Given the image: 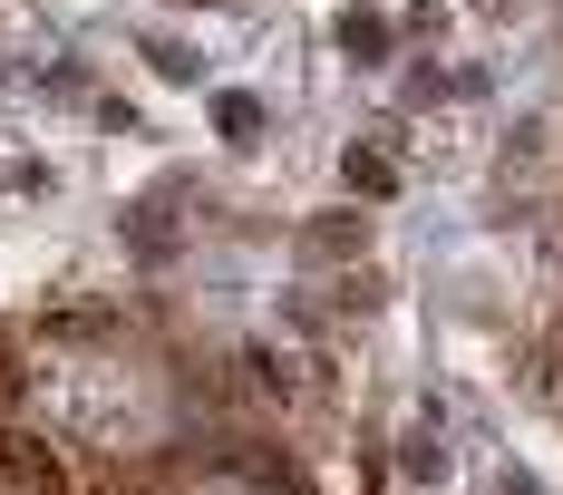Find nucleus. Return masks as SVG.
Here are the masks:
<instances>
[{"label":"nucleus","instance_id":"1","mask_svg":"<svg viewBox=\"0 0 563 495\" xmlns=\"http://www.w3.org/2000/svg\"><path fill=\"white\" fill-rule=\"evenodd\" d=\"M340 40H350V50H360V58H379V40H389V30H379L369 10H350V20H340Z\"/></svg>","mask_w":563,"mask_h":495},{"label":"nucleus","instance_id":"2","mask_svg":"<svg viewBox=\"0 0 563 495\" xmlns=\"http://www.w3.org/2000/svg\"><path fill=\"white\" fill-rule=\"evenodd\" d=\"M506 495H544V486H525V476H506Z\"/></svg>","mask_w":563,"mask_h":495}]
</instances>
